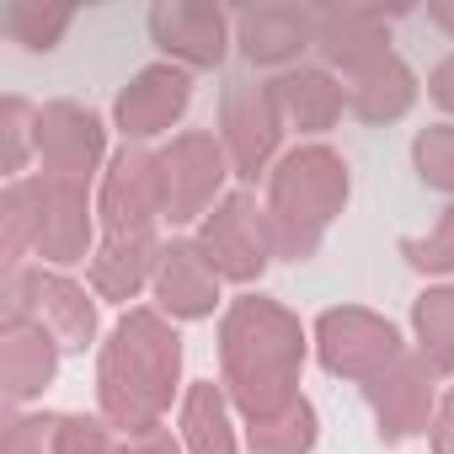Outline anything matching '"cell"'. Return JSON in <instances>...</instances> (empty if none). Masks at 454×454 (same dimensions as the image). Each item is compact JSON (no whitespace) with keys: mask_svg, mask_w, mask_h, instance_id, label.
<instances>
[{"mask_svg":"<svg viewBox=\"0 0 454 454\" xmlns=\"http://www.w3.org/2000/svg\"><path fill=\"white\" fill-rule=\"evenodd\" d=\"M427 438H433V454H454V385L443 390V401H438V417H433Z\"/></svg>","mask_w":454,"mask_h":454,"instance_id":"cell-33","label":"cell"},{"mask_svg":"<svg viewBox=\"0 0 454 454\" xmlns=\"http://www.w3.org/2000/svg\"><path fill=\"white\" fill-rule=\"evenodd\" d=\"M192 102V81L182 65H145L129 75V86L113 97V129L123 134V145H145L155 134H166Z\"/></svg>","mask_w":454,"mask_h":454,"instance_id":"cell-14","label":"cell"},{"mask_svg":"<svg viewBox=\"0 0 454 454\" xmlns=\"http://www.w3.org/2000/svg\"><path fill=\"white\" fill-rule=\"evenodd\" d=\"M417 97H422V81H417V70H411L401 54H385V59H374L369 70L348 75V107H353L364 123H374V129L401 123V118L417 107Z\"/></svg>","mask_w":454,"mask_h":454,"instance_id":"cell-20","label":"cell"},{"mask_svg":"<svg viewBox=\"0 0 454 454\" xmlns=\"http://www.w3.org/2000/svg\"><path fill=\"white\" fill-rule=\"evenodd\" d=\"M97 219L107 236H155L166 219V182H160V150L145 145H118L102 192H97Z\"/></svg>","mask_w":454,"mask_h":454,"instance_id":"cell-9","label":"cell"},{"mask_svg":"<svg viewBox=\"0 0 454 454\" xmlns=\"http://www.w3.org/2000/svg\"><path fill=\"white\" fill-rule=\"evenodd\" d=\"M219 273L208 268V257L198 252V241L171 236L160 247V268H155V310L171 321H208L219 310Z\"/></svg>","mask_w":454,"mask_h":454,"instance_id":"cell-16","label":"cell"},{"mask_svg":"<svg viewBox=\"0 0 454 454\" xmlns=\"http://www.w3.org/2000/svg\"><path fill=\"white\" fill-rule=\"evenodd\" d=\"M54 454H129V433H118L107 417L59 411V422H54Z\"/></svg>","mask_w":454,"mask_h":454,"instance_id":"cell-26","label":"cell"},{"mask_svg":"<svg viewBox=\"0 0 454 454\" xmlns=\"http://www.w3.org/2000/svg\"><path fill=\"white\" fill-rule=\"evenodd\" d=\"M160 247H166L160 236H102V247L91 257V294L107 305L139 300V289L155 284Z\"/></svg>","mask_w":454,"mask_h":454,"instance_id":"cell-19","label":"cell"},{"mask_svg":"<svg viewBox=\"0 0 454 454\" xmlns=\"http://www.w3.org/2000/svg\"><path fill=\"white\" fill-rule=\"evenodd\" d=\"M129 454H187V443L171 438V427H145V433H129Z\"/></svg>","mask_w":454,"mask_h":454,"instance_id":"cell-31","label":"cell"},{"mask_svg":"<svg viewBox=\"0 0 454 454\" xmlns=\"http://www.w3.org/2000/svg\"><path fill=\"white\" fill-rule=\"evenodd\" d=\"M316 33H321L316 6H247L236 17V43H241L247 65H257V70L294 65L305 49H316Z\"/></svg>","mask_w":454,"mask_h":454,"instance_id":"cell-15","label":"cell"},{"mask_svg":"<svg viewBox=\"0 0 454 454\" xmlns=\"http://www.w3.org/2000/svg\"><path fill=\"white\" fill-rule=\"evenodd\" d=\"M411 166L422 176V187L454 198V123H427L411 139Z\"/></svg>","mask_w":454,"mask_h":454,"instance_id":"cell-27","label":"cell"},{"mask_svg":"<svg viewBox=\"0 0 454 454\" xmlns=\"http://www.w3.org/2000/svg\"><path fill=\"white\" fill-rule=\"evenodd\" d=\"M310 337L300 316L268 294H241L219 316V385L231 390V406L247 422L278 417L300 401Z\"/></svg>","mask_w":454,"mask_h":454,"instance_id":"cell-1","label":"cell"},{"mask_svg":"<svg viewBox=\"0 0 454 454\" xmlns=\"http://www.w3.org/2000/svg\"><path fill=\"white\" fill-rule=\"evenodd\" d=\"M182 390V337L155 305H129L97 353V406L118 433L160 427Z\"/></svg>","mask_w":454,"mask_h":454,"instance_id":"cell-2","label":"cell"},{"mask_svg":"<svg viewBox=\"0 0 454 454\" xmlns=\"http://www.w3.org/2000/svg\"><path fill=\"white\" fill-rule=\"evenodd\" d=\"M353 192L348 160L332 145H300L268 171V219L284 262H310Z\"/></svg>","mask_w":454,"mask_h":454,"instance_id":"cell-4","label":"cell"},{"mask_svg":"<svg viewBox=\"0 0 454 454\" xmlns=\"http://www.w3.org/2000/svg\"><path fill=\"white\" fill-rule=\"evenodd\" d=\"M231 155L208 129H182L160 150V182H166V224H203L231 182Z\"/></svg>","mask_w":454,"mask_h":454,"instance_id":"cell-8","label":"cell"},{"mask_svg":"<svg viewBox=\"0 0 454 454\" xmlns=\"http://www.w3.org/2000/svg\"><path fill=\"white\" fill-rule=\"evenodd\" d=\"M0 321H38L65 353H86L97 342V294L59 268H17L0 278Z\"/></svg>","mask_w":454,"mask_h":454,"instance_id":"cell-5","label":"cell"},{"mask_svg":"<svg viewBox=\"0 0 454 454\" xmlns=\"http://www.w3.org/2000/svg\"><path fill=\"white\" fill-rule=\"evenodd\" d=\"M273 97L284 113V129H294V134H326L348 107V86L332 70H305V65L284 70L273 81Z\"/></svg>","mask_w":454,"mask_h":454,"instance_id":"cell-21","label":"cell"},{"mask_svg":"<svg viewBox=\"0 0 454 454\" xmlns=\"http://www.w3.org/2000/svg\"><path fill=\"white\" fill-rule=\"evenodd\" d=\"M33 134H38V107L27 97H6V102H0V139H6V176L12 182H22L27 160L38 155Z\"/></svg>","mask_w":454,"mask_h":454,"instance_id":"cell-29","label":"cell"},{"mask_svg":"<svg viewBox=\"0 0 454 454\" xmlns=\"http://www.w3.org/2000/svg\"><path fill=\"white\" fill-rule=\"evenodd\" d=\"M411 337H417V353L427 358V369L438 380H449L454 374V284L422 289L411 300Z\"/></svg>","mask_w":454,"mask_h":454,"instance_id":"cell-23","label":"cell"},{"mask_svg":"<svg viewBox=\"0 0 454 454\" xmlns=\"http://www.w3.org/2000/svg\"><path fill=\"white\" fill-rule=\"evenodd\" d=\"M54 422L59 417L49 411H12L6 433H0V454H54Z\"/></svg>","mask_w":454,"mask_h":454,"instance_id":"cell-30","label":"cell"},{"mask_svg":"<svg viewBox=\"0 0 454 454\" xmlns=\"http://www.w3.org/2000/svg\"><path fill=\"white\" fill-rule=\"evenodd\" d=\"M70 22H75L70 6H38V0H12V6H0V33L12 43H22L27 54H49L70 33Z\"/></svg>","mask_w":454,"mask_h":454,"instance_id":"cell-25","label":"cell"},{"mask_svg":"<svg viewBox=\"0 0 454 454\" xmlns=\"http://www.w3.org/2000/svg\"><path fill=\"white\" fill-rule=\"evenodd\" d=\"M316 49L326 54L332 70L358 75L374 59L395 54L390 49V17L374 12V6H326L321 12V33H316Z\"/></svg>","mask_w":454,"mask_h":454,"instance_id":"cell-18","label":"cell"},{"mask_svg":"<svg viewBox=\"0 0 454 454\" xmlns=\"http://www.w3.org/2000/svg\"><path fill=\"white\" fill-rule=\"evenodd\" d=\"M97 214L81 182H59V176H22L6 182L0 192V257L6 273L27 268V257H38V268H75L86 257H97Z\"/></svg>","mask_w":454,"mask_h":454,"instance_id":"cell-3","label":"cell"},{"mask_svg":"<svg viewBox=\"0 0 454 454\" xmlns=\"http://www.w3.org/2000/svg\"><path fill=\"white\" fill-rule=\"evenodd\" d=\"M192 241H198V252L208 257V268L224 284H257L273 268V257H278L268 203H257L247 187L241 192H224L214 203V214L198 224Z\"/></svg>","mask_w":454,"mask_h":454,"instance_id":"cell-6","label":"cell"},{"mask_svg":"<svg viewBox=\"0 0 454 454\" xmlns=\"http://www.w3.org/2000/svg\"><path fill=\"white\" fill-rule=\"evenodd\" d=\"M284 113H278V97H273V81H231L219 97V145L231 155V171L241 182H257L278 145H284Z\"/></svg>","mask_w":454,"mask_h":454,"instance_id":"cell-10","label":"cell"},{"mask_svg":"<svg viewBox=\"0 0 454 454\" xmlns=\"http://www.w3.org/2000/svg\"><path fill=\"white\" fill-rule=\"evenodd\" d=\"M401 257H406L411 273H427V278L454 273V203L433 219L427 236H401Z\"/></svg>","mask_w":454,"mask_h":454,"instance_id":"cell-28","label":"cell"},{"mask_svg":"<svg viewBox=\"0 0 454 454\" xmlns=\"http://www.w3.org/2000/svg\"><path fill=\"white\" fill-rule=\"evenodd\" d=\"M33 139H38V171L59 182L91 187L97 166L107 160V123L81 102H43Z\"/></svg>","mask_w":454,"mask_h":454,"instance_id":"cell-12","label":"cell"},{"mask_svg":"<svg viewBox=\"0 0 454 454\" xmlns=\"http://www.w3.org/2000/svg\"><path fill=\"white\" fill-rule=\"evenodd\" d=\"M150 43L166 54V65L219 70L231 54V12L208 0H160L150 6Z\"/></svg>","mask_w":454,"mask_h":454,"instance_id":"cell-13","label":"cell"},{"mask_svg":"<svg viewBox=\"0 0 454 454\" xmlns=\"http://www.w3.org/2000/svg\"><path fill=\"white\" fill-rule=\"evenodd\" d=\"M427 97H433L449 118H454V54H443V59L427 70Z\"/></svg>","mask_w":454,"mask_h":454,"instance_id":"cell-32","label":"cell"},{"mask_svg":"<svg viewBox=\"0 0 454 454\" xmlns=\"http://www.w3.org/2000/svg\"><path fill=\"white\" fill-rule=\"evenodd\" d=\"M310 348H316V358H321V369L332 380H353V385L380 380L406 353L395 321H385L380 310H364V305L321 310L316 326H310Z\"/></svg>","mask_w":454,"mask_h":454,"instance_id":"cell-7","label":"cell"},{"mask_svg":"<svg viewBox=\"0 0 454 454\" xmlns=\"http://www.w3.org/2000/svg\"><path fill=\"white\" fill-rule=\"evenodd\" d=\"M182 443L187 454H241L236 417H231V390L214 380H192L182 395Z\"/></svg>","mask_w":454,"mask_h":454,"instance_id":"cell-22","label":"cell"},{"mask_svg":"<svg viewBox=\"0 0 454 454\" xmlns=\"http://www.w3.org/2000/svg\"><path fill=\"white\" fill-rule=\"evenodd\" d=\"M59 342L38 321H0V390L12 406L43 395L59 374Z\"/></svg>","mask_w":454,"mask_h":454,"instance_id":"cell-17","label":"cell"},{"mask_svg":"<svg viewBox=\"0 0 454 454\" xmlns=\"http://www.w3.org/2000/svg\"><path fill=\"white\" fill-rule=\"evenodd\" d=\"M364 401H369V411L380 422V438L385 443H406V438L433 427L443 395H438V374L427 369V358L417 348H406L380 380L364 385Z\"/></svg>","mask_w":454,"mask_h":454,"instance_id":"cell-11","label":"cell"},{"mask_svg":"<svg viewBox=\"0 0 454 454\" xmlns=\"http://www.w3.org/2000/svg\"><path fill=\"white\" fill-rule=\"evenodd\" d=\"M427 22L454 38V0H427Z\"/></svg>","mask_w":454,"mask_h":454,"instance_id":"cell-34","label":"cell"},{"mask_svg":"<svg viewBox=\"0 0 454 454\" xmlns=\"http://www.w3.org/2000/svg\"><path fill=\"white\" fill-rule=\"evenodd\" d=\"M316 438H321V417H316V406L305 395L294 406H284L278 417L247 422V449L252 454H310Z\"/></svg>","mask_w":454,"mask_h":454,"instance_id":"cell-24","label":"cell"}]
</instances>
